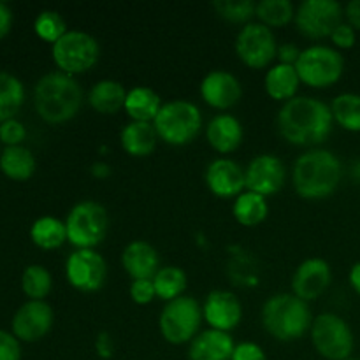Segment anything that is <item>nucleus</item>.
Returning <instances> with one entry per match:
<instances>
[{"label": "nucleus", "instance_id": "f257e3e1", "mask_svg": "<svg viewBox=\"0 0 360 360\" xmlns=\"http://www.w3.org/2000/svg\"><path fill=\"white\" fill-rule=\"evenodd\" d=\"M280 136L288 144L301 148H319L329 139L334 127L330 105L315 97L297 95L281 104L276 116Z\"/></svg>", "mask_w": 360, "mask_h": 360}, {"label": "nucleus", "instance_id": "f03ea898", "mask_svg": "<svg viewBox=\"0 0 360 360\" xmlns=\"http://www.w3.org/2000/svg\"><path fill=\"white\" fill-rule=\"evenodd\" d=\"M343 178V165L336 153L326 148H311L299 155L292 167V183L299 197L323 200L333 195Z\"/></svg>", "mask_w": 360, "mask_h": 360}, {"label": "nucleus", "instance_id": "7ed1b4c3", "mask_svg": "<svg viewBox=\"0 0 360 360\" xmlns=\"http://www.w3.org/2000/svg\"><path fill=\"white\" fill-rule=\"evenodd\" d=\"M84 101V91L74 76L60 70L39 77L34 88V108L39 118L60 125L76 118Z\"/></svg>", "mask_w": 360, "mask_h": 360}, {"label": "nucleus", "instance_id": "20e7f679", "mask_svg": "<svg viewBox=\"0 0 360 360\" xmlns=\"http://www.w3.org/2000/svg\"><path fill=\"white\" fill-rule=\"evenodd\" d=\"M313 319L308 302L294 294L271 295L260 311L264 330L281 343L304 338L311 329Z\"/></svg>", "mask_w": 360, "mask_h": 360}, {"label": "nucleus", "instance_id": "39448f33", "mask_svg": "<svg viewBox=\"0 0 360 360\" xmlns=\"http://www.w3.org/2000/svg\"><path fill=\"white\" fill-rule=\"evenodd\" d=\"M158 139L169 146H186L202 130L204 120L199 105L185 98L164 102L153 122Z\"/></svg>", "mask_w": 360, "mask_h": 360}, {"label": "nucleus", "instance_id": "423d86ee", "mask_svg": "<svg viewBox=\"0 0 360 360\" xmlns=\"http://www.w3.org/2000/svg\"><path fill=\"white\" fill-rule=\"evenodd\" d=\"M67 243L76 250H95L109 232V213L97 200L74 204L65 218Z\"/></svg>", "mask_w": 360, "mask_h": 360}, {"label": "nucleus", "instance_id": "0eeeda50", "mask_svg": "<svg viewBox=\"0 0 360 360\" xmlns=\"http://www.w3.org/2000/svg\"><path fill=\"white\" fill-rule=\"evenodd\" d=\"M202 320V304L190 295H181L165 302L158 316V330L169 345H190L200 333Z\"/></svg>", "mask_w": 360, "mask_h": 360}, {"label": "nucleus", "instance_id": "6e6552de", "mask_svg": "<svg viewBox=\"0 0 360 360\" xmlns=\"http://www.w3.org/2000/svg\"><path fill=\"white\" fill-rule=\"evenodd\" d=\"M295 69L302 84L323 90L334 86L341 79L345 72V58L333 46L313 44L302 49Z\"/></svg>", "mask_w": 360, "mask_h": 360}, {"label": "nucleus", "instance_id": "1a4fd4ad", "mask_svg": "<svg viewBox=\"0 0 360 360\" xmlns=\"http://www.w3.org/2000/svg\"><path fill=\"white\" fill-rule=\"evenodd\" d=\"M51 56L60 72L76 77L97 65L101 46L88 32L69 30L51 46Z\"/></svg>", "mask_w": 360, "mask_h": 360}, {"label": "nucleus", "instance_id": "9d476101", "mask_svg": "<svg viewBox=\"0 0 360 360\" xmlns=\"http://www.w3.org/2000/svg\"><path fill=\"white\" fill-rule=\"evenodd\" d=\"M309 336L316 354L326 360H347L354 354V330L347 320L336 313H322L315 316Z\"/></svg>", "mask_w": 360, "mask_h": 360}, {"label": "nucleus", "instance_id": "9b49d317", "mask_svg": "<svg viewBox=\"0 0 360 360\" xmlns=\"http://www.w3.org/2000/svg\"><path fill=\"white\" fill-rule=\"evenodd\" d=\"M343 6L336 0H304L295 7V27L309 41L329 39L343 21Z\"/></svg>", "mask_w": 360, "mask_h": 360}, {"label": "nucleus", "instance_id": "f8f14e48", "mask_svg": "<svg viewBox=\"0 0 360 360\" xmlns=\"http://www.w3.org/2000/svg\"><path fill=\"white\" fill-rule=\"evenodd\" d=\"M278 41L274 32L259 21L245 25L236 35V55L253 70L266 69L276 60Z\"/></svg>", "mask_w": 360, "mask_h": 360}, {"label": "nucleus", "instance_id": "ddd939ff", "mask_svg": "<svg viewBox=\"0 0 360 360\" xmlns=\"http://www.w3.org/2000/svg\"><path fill=\"white\" fill-rule=\"evenodd\" d=\"M65 278L74 290L94 294L105 285L108 264L97 250H74L65 260Z\"/></svg>", "mask_w": 360, "mask_h": 360}, {"label": "nucleus", "instance_id": "4468645a", "mask_svg": "<svg viewBox=\"0 0 360 360\" xmlns=\"http://www.w3.org/2000/svg\"><path fill=\"white\" fill-rule=\"evenodd\" d=\"M55 323V313L46 301H27L16 309L11 322V333L21 343H37L49 334Z\"/></svg>", "mask_w": 360, "mask_h": 360}, {"label": "nucleus", "instance_id": "2eb2a0df", "mask_svg": "<svg viewBox=\"0 0 360 360\" xmlns=\"http://www.w3.org/2000/svg\"><path fill=\"white\" fill-rule=\"evenodd\" d=\"M246 190L262 197H271L280 192L287 181V167L273 153H260L245 167Z\"/></svg>", "mask_w": 360, "mask_h": 360}, {"label": "nucleus", "instance_id": "dca6fc26", "mask_svg": "<svg viewBox=\"0 0 360 360\" xmlns=\"http://www.w3.org/2000/svg\"><path fill=\"white\" fill-rule=\"evenodd\" d=\"M200 97L210 108L217 111H229L236 108L243 97L241 81L232 72L224 69H217L207 72L200 81Z\"/></svg>", "mask_w": 360, "mask_h": 360}, {"label": "nucleus", "instance_id": "f3484780", "mask_svg": "<svg viewBox=\"0 0 360 360\" xmlns=\"http://www.w3.org/2000/svg\"><path fill=\"white\" fill-rule=\"evenodd\" d=\"M333 281V269L329 262L320 257L302 260L292 276V294L304 302L316 301L329 288Z\"/></svg>", "mask_w": 360, "mask_h": 360}, {"label": "nucleus", "instance_id": "a211bd4d", "mask_svg": "<svg viewBox=\"0 0 360 360\" xmlns=\"http://www.w3.org/2000/svg\"><path fill=\"white\" fill-rule=\"evenodd\" d=\"M202 316L210 329L232 333L243 320V304L234 292L217 288L204 299Z\"/></svg>", "mask_w": 360, "mask_h": 360}, {"label": "nucleus", "instance_id": "6ab92c4d", "mask_svg": "<svg viewBox=\"0 0 360 360\" xmlns=\"http://www.w3.org/2000/svg\"><path fill=\"white\" fill-rule=\"evenodd\" d=\"M204 181L210 192L220 199H236L246 190L245 169L229 157L210 162L204 172Z\"/></svg>", "mask_w": 360, "mask_h": 360}, {"label": "nucleus", "instance_id": "aec40b11", "mask_svg": "<svg viewBox=\"0 0 360 360\" xmlns=\"http://www.w3.org/2000/svg\"><path fill=\"white\" fill-rule=\"evenodd\" d=\"M207 144L220 155H231L245 139L243 123L231 112H218L206 125Z\"/></svg>", "mask_w": 360, "mask_h": 360}, {"label": "nucleus", "instance_id": "412c9836", "mask_svg": "<svg viewBox=\"0 0 360 360\" xmlns=\"http://www.w3.org/2000/svg\"><path fill=\"white\" fill-rule=\"evenodd\" d=\"M122 267L134 280H153L160 269V257L157 248L144 239H134L123 248Z\"/></svg>", "mask_w": 360, "mask_h": 360}, {"label": "nucleus", "instance_id": "4be33fe9", "mask_svg": "<svg viewBox=\"0 0 360 360\" xmlns=\"http://www.w3.org/2000/svg\"><path fill=\"white\" fill-rule=\"evenodd\" d=\"M236 341L231 333L217 329L200 330L188 345V360H231Z\"/></svg>", "mask_w": 360, "mask_h": 360}, {"label": "nucleus", "instance_id": "5701e85b", "mask_svg": "<svg viewBox=\"0 0 360 360\" xmlns=\"http://www.w3.org/2000/svg\"><path fill=\"white\" fill-rule=\"evenodd\" d=\"M301 77H299L295 65H287V63H274L267 69L266 77H264V90L273 101L285 102L297 97L299 86H301Z\"/></svg>", "mask_w": 360, "mask_h": 360}, {"label": "nucleus", "instance_id": "b1692460", "mask_svg": "<svg viewBox=\"0 0 360 360\" xmlns=\"http://www.w3.org/2000/svg\"><path fill=\"white\" fill-rule=\"evenodd\" d=\"M158 134L153 123L129 122L120 132V144L123 151L134 158L150 157L158 144Z\"/></svg>", "mask_w": 360, "mask_h": 360}, {"label": "nucleus", "instance_id": "393cba45", "mask_svg": "<svg viewBox=\"0 0 360 360\" xmlns=\"http://www.w3.org/2000/svg\"><path fill=\"white\" fill-rule=\"evenodd\" d=\"M162 105H164V102L153 88L139 84V86H134L127 91L123 111L127 112L130 122L153 123L160 112Z\"/></svg>", "mask_w": 360, "mask_h": 360}, {"label": "nucleus", "instance_id": "a878e982", "mask_svg": "<svg viewBox=\"0 0 360 360\" xmlns=\"http://www.w3.org/2000/svg\"><path fill=\"white\" fill-rule=\"evenodd\" d=\"M125 86L116 79H101L88 91V104L98 115H116L125 108Z\"/></svg>", "mask_w": 360, "mask_h": 360}, {"label": "nucleus", "instance_id": "bb28decb", "mask_svg": "<svg viewBox=\"0 0 360 360\" xmlns=\"http://www.w3.org/2000/svg\"><path fill=\"white\" fill-rule=\"evenodd\" d=\"M37 162L27 146H7L0 151V171L13 181H27L34 176Z\"/></svg>", "mask_w": 360, "mask_h": 360}, {"label": "nucleus", "instance_id": "cd10ccee", "mask_svg": "<svg viewBox=\"0 0 360 360\" xmlns=\"http://www.w3.org/2000/svg\"><path fill=\"white\" fill-rule=\"evenodd\" d=\"M232 214L236 221L243 227H257L262 221H266L269 214V202L267 197L259 195L255 192L245 190L241 195H238L232 204Z\"/></svg>", "mask_w": 360, "mask_h": 360}, {"label": "nucleus", "instance_id": "c85d7f7f", "mask_svg": "<svg viewBox=\"0 0 360 360\" xmlns=\"http://www.w3.org/2000/svg\"><path fill=\"white\" fill-rule=\"evenodd\" d=\"M30 239L37 248L46 250V252L62 248L67 243L65 220L49 217V214L37 218L30 227Z\"/></svg>", "mask_w": 360, "mask_h": 360}, {"label": "nucleus", "instance_id": "c756f323", "mask_svg": "<svg viewBox=\"0 0 360 360\" xmlns=\"http://www.w3.org/2000/svg\"><path fill=\"white\" fill-rule=\"evenodd\" d=\"M25 97L27 91L20 77L7 70H0V123L16 118L23 108Z\"/></svg>", "mask_w": 360, "mask_h": 360}, {"label": "nucleus", "instance_id": "7c9ffc66", "mask_svg": "<svg viewBox=\"0 0 360 360\" xmlns=\"http://www.w3.org/2000/svg\"><path fill=\"white\" fill-rule=\"evenodd\" d=\"M186 285H188V280H186V273L181 267L164 266L153 276V287L155 292H157V297L162 299L164 302H171L185 295Z\"/></svg>", "mask_w": 360, "mask_h": 360}, {"label": "nucleus", "instance_id": "2f4dec72", "mask_svg": "<svg viewBox=\"0 0 360 360\" xmlns=\"http://www.w3.org/2000/svg\"><path fill=\"white\" fill-rule=\"evenodd\" d=\"M334 123L347 132H360V94L345 91L330 102Z\"/></svg>", "mask_w": 360, "mask_h": 360}, {"label": "nucleus", "instance_id": "473e14b6", "mask_svg": "<svg viewBox=\"0 0 360 360\" xmlns=\"http://www.w3.org/2000/svg\"><path fill=\"white\" fill-rule=\"evenodd\" d=\"M255 18L267 28H281L295 20V6L290 0H260L257 2Z\"/></svg>", "mask_w": 360, "mask_h": 360}, {"label": "nucleus", "instance_id": "72a5a7b5", "mask_svg": "<svg viewBox=\"0 0 360 360\" xmlns=\"http://www.w3.org/2000/svg\"><path fill=\"white\" fill-rule=\"evenodd\" d=\"M53 288L51 273L41 264H30L21 274V290L28 301H46Z\"/></svg>", "mask_w": 360, "mask_h": 360}, {"label": "nucleus", "instance_id": "f704fd0d", "mask_svg": "<svg viewBox=\"0 0 360 360\" xmlns=\"http://www.w3.org/2000/svg\"><path fill=\"white\" fill-rule=\"evenodd\" d=\"M34 32L41 41L49 42L53 46L69 32V28H67L65 20H63L58 11L44 9L35 16Z\"/></svg>", "mask_w": 360, "mask_h": 360}, {"label": "nucleus", "instance_id": "c9c22d12", "mask_svg": "<svg viewBox=\"0 0 360 360\" xmlns=\"http://www.w3.org/2000/svg\"><path fill=\"white\" fill-rule=\"evenodd\" d=\"M213 9L221 20L245 27L255 18L257 4L252 0H214Z\"/></svg>", "mask_w": 360, "mask_h": 360}, {"label": "nucleus", "instance_id": "e433bc0d", "mask_svg": "<svg viewBox=\"0 0 360 360\" xmlns=\"http://www.w3.org/2000/svg\"><path fill=\"white\" fill-rule=\"evenodd\" d=\"M27 139V127L18 118L6 120L0 123V143L4 146H21Z\"/></svg>", "mask_w": 360, "mask_h": 360}, {"label": "nucleus", "instance_id": "4c0bfd02", "mask_svg": "<svg viewBox=\"0 0 360 360\" xmlns=\"http://www.w3.org/2000/svg\"><path fill=\"white\" fill-rule=\"evenodd\" d=\"M129 295L137 306H146L157 299L153 280H134L129 287Z\"/></svg>", "mask_w": 360, "mask_h": 360}, {"label": "nucleus", "instance_id": "58836bf2", "mask_svg": "<svg viewBox=\"0 0 360 360\" xmlns=\"http://www.w3.org/2000/svg\"><path fill=\"white\" fill-rule=\"evenodd\" d=\"M329 39L333 42V48H336L338 51L340 49H350L354 48L355 41H357V30L352 28L347 21H341Z\"/></svg>", "mask_w": 360, "mask_h": 360}, {"label": "nucleus", "instance_id": "ea45409f", "mask_svg": "<svg viewBox=\"0 0 360 360\" xmlns=\"http://www.w3.org/2000/svg\"><path fill=\"white\" fill-rule=\"evenodd\" d=\"M0 360H21V341L9 330L0 329Z\"/></svg>", "mask_w": 360, "mask_h": 360}, {"label": "nucleus", "instance_id": "a19ab883", "mask_svg": "<svg viewBox=\"0 0 360 360\" xmlns=\"http://www.w3.org/2000/svg\"><path fill=\"white\" fill-rule=\"evenodd\" d=\"M231 360H267V355L259 343L241 341V343H236Z\"/></svg>", "mask_w": 360, "mask_h": 360}, {"label": "nucleus", "instance_id": "79ce46f5", "mask_svg": "<svg viewBox=\"0 0 360 360\" xmlns=\"http://www.w3.org/2000/svg\"><path fill=\"white\" fill-rule=\"evenodd\" d=\"M94 348L98 359L111 360L115 357V340H112V336L108 330H102V333H98L97 336H95Z\"/></svg>", "mask_w": 360, "mask_h": 360}, {"label": "nucleus", "instance_id": "37998d69", "mask_svg": "<svg viewBox=\"0 0 360 360\" xmlns=\"http://www.w3.org/2000/svg\"><path fill=\"white\" fill-rule=\"evenodd\" d=\"M302 49L299 48L297 44L294 42H283V44L278 46V53H276V58L278 63H287V65H295L301 56Z\"/></svg>", "mask_w": 360, "mask_h": 360}, {"label": "nucleus", "instance_id": "c03bdc74", "mask_svg": "<svg viewBox=\"0 0 360 360\" xmlns=\"http://www.w3.org/2000/svg\"><path fill=\"white\" fill-rule=\"evenodd\" d=\"M11 28H13V11L6 2L0 0V41L9 35Z\"/></svg>", "mask_w": 360, "mask_h": 360}, {"label": "nucleus", "instance_id": "a18cd8bd", "mask_svg": "<svg viewBox=\"0 0 360 360\" xmlns=\"http://www.w3.org/2000/svg\"><path fill=\"white\" fill-rule=\"evenodd\" d=\"M347 23L355 30H360V0H352L343 7Z\"/></svg>", "mask_w": 360, "mask_h": 360}, {"label": "nucleus", "instance_id": "49530a36", "mask_svg": "<svg viewBox=\"0 0 360 360\" xmlns=\"http://www.w3.org/2000/svg\"><path fill=\"white\" fill-rule=\"evenodd\" d=\"M112 167L104 160H97L90 165V174L94 176L95 179H108L111 176Z\"/></svg>", "mask_w": 360, "mask_h": 360}, {"label": "nucleus", "instance_id": "de8ad7c7", "mask_svg": "<svg viewBox=\"0 0 360 360\" xmlns=\"http://www.w3.org/2000/svg\"><path fill=\"white\" fill-rule=\"evenodd\" d=\"M348 281H350V287L354 288L355 294L360 295V262L354 264L348 274Z\"/></svg>", "mask_w": 360, "mask_h": 360}, {"label": "nucleus", "instance_id": "09e8293b", "mask_svg": "<svg viewBox=\"0 0 360 360\" xmlns=\"http://www.w3.org/2000/svg\"><path fill=\"white\" fill-rule=\"evenodd\" d=\"M352 178H354L355 181L360 183V160L355 162L354 167H352Z\"/></svg>", "mask_w": 360, "mask_h": 360}, {"label": "nucleus", "instance_id": "8fccbe9b", "mask_svg": "<svg viewBox=\"0 0 360 360\" xmlns=\"http://www.w3.org/2000/svg\"><path fill=\"white\" fill-rule=\"evenodd\" d=\"M347 360H360V359H354V357H350V359H347Z\"/></svg>", "mask_w": 360, "mask_h": 360}]
</instances>
